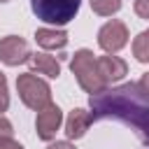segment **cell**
Wrapping results in <instances>:
<instances>
[{"mask_svg": "<svg viewBox=\"0 0 149 149\" xmlns=\"http://www.w3.org/2000/svg\"><path fill=\"white\" fill-rule=\"evenodd\" d=\"M91 116L119 119L149 142V100L142 95L137 84H123L91 95Z\"/></svg>", "mask_w": 149, "mask_h": 149, "instance_id": "cell-1", "label": "cell"}, {"mask_svg": "<svg viewBox=\"0 0 149 149\" xmlns=\"http://www.w3.org/2000/svg\"><path fill=\"white\" fill-rule=\"evenodd\" d=\"M70 68H72V74L77 77L79 86L86 93L95 95V93L105 91V81L98 72V58H93V51H88V49L74 51V56L70 61Z\"/></svg>", "mask_w": 149, "mask_h": 149, "instance_id": "cell-2", "label": "cell"}, {"mask_svg": "<svg viewBox=\"0 0 149 149\" xmlns=\"http://www.w3.org/2000/svg\"><path fill=\"white\" fill-rule=\"evenodd\" d=\"M16 91H19V98L23 100V105H28L35 112H40L47 105H51V88H49V84L44 79H37L33 72L19 74Z\"/></svg>", "mask_w": 149, "mask_h": 149, "instance_id": "cell-3", "label": "cell"}, {"mask_svg": "<svg viewBox=\"0 0 149 149\" xmlns=\"http://www.w3.org/2000/svg\"><path fill=\"white\" fill-rule=\"evenodd\" d=\"M30 5L37 19L54 26H63L77 16L81 0H30Z\"/></svg>", "mask_w": 149, "mask_h": 149, "instance_id": "cell-4", "label": "cell"}, {"mask_svg": "<svg viewBox=\"0 0 149 149\" xmlns=\"http://www.w3.org/2000/svg\"><path fill=\"white\" fill-rule=\"evenodd\" d=\"M126 42H128V28H126L121 21H116V19L107 21V23L98 30V44H100V49H105L107 54H114V51L123 49Z\"/></svg>", "mask_w": 149, "mask_h": 149, "instance_id": "cell-5", "label": "cell"}, {"mask_svg": "<svg viewBox=\"0 0 149 149\" xmlns=\"http://www.w3.org/2000/svg\"><path fill=\"white\" fill-rule=\"evenodd\" d=\"M61 123H63V112H61V107L58 105H47L44 109H40L37 112V119H35V128H37V137L40 140H54L56 137V133H58V128H61Z\"/></svg>", "mask_w": 149, "mask_h": 149, "instance_id": "cell-6", "label": "cell"}, {"mask_svg": "<svg viewBox=\"0 0 149 149\" xmlns=\"http://www.w3.org/2000/svg\"><path fill=\"white\" fill-rule=\"evenodd\" d=\"M28 58H30V49H28V42L23 37L9 35V37L0 40V61L5 65H21Z\"/></svg>", "mask_w": 149, "mask_h": 149, "instance_id": "cell-7", "label": "cell"}, {"mask_svg": "<svg viewBox=\"0 0 149 149\" xmlns=\"http://www.w3.org/2000/svg\"><path fill=\"white\" fill-rule=\"evenodd\" d=\"M98 72H100V77H102L105 84H112V81H119L128 72V65L119 56L109 54V56H100L98 58Z\"/></svg>", "mask_w": 149, "mask_h": 149, "instance_id": "cell-8", "label": "cell"}, {"mask_svg": "<svg viewBox=\"0 0 149 149\" xmlns=\"http://www.w3.org/2000/svg\"><path fill=\"white\" fill-rule=\"evenodd\" d=\"M91 121H93L91 112L79 109V107L72 109V112L68 114V119H65V135H68L70 140H79V137H84V133L88 130Z\"/></svg>", "mask_w": 149, "mask_h": 149, "instance_id": "cell-9", "label": "cell"}, {"mask_svg": "<svg viewBox=\"0 0 149 149\" xmlns=\"http://www.w3.org/2000/svg\"><path fill=\"white\" fill-rule=\"evenodd\" d=\"M35 40L42 49H63L68 44V33L56 28H40L35 33Z\"/></svg>", "mask_w": 149, "mask_h": 149, "instance_id": "cell-10", "label": "cell"}, {"mask_svg": "<svg viewBox=\"0 0 149 149\" xmlns=\"http://www.w3.org/2000/svg\"><path fill=\"white\" fill-rule=\"evenodd\" d=\"M30 63H33V68H35L40 74H47V77H58V74H61L58 61H56L54 56H49V54H35V56L30 58Z\"/></svg>", "mask_w": 149, "mask_h": 149, "instance_id": "cell-11", "label": "cell"}, {"mask_svg": "<svg viewBox=\"0 0 149 149\" xmlns=\"http://www.w3.org/2000/svg\"><path fill=\"white\" fill-rule=\"evenodd\" d=\"M133 56L140 63H149V30H142L133 40Z\"/></svg>", "mask_w": 149, "mask_h": 149, "instance_id": "cell-12", "label": "cell"}, {"mask_svg": "<svg viewBox=\"0 0 149 149\" xmlns=\"http://www.w3.org/2000/svg\"><path fill=\"white\" fill-rule=\"evenodd\" d=\"M91 7H93V12L100 14V16H112V14L119 12L121 0H91Z\"/></svg>", "mask_w": 149, "mask_h": 149, "instance_id": "cell-13", "label": "cell"}, {"mask_svg": "<svg viewBox=\"0 0 149 149\" xmlns=\"http://www.w3.org/2000/svg\"><path fill=\"white\" fill-rule=\"evenodd\" d=\"M9 107V93H7V79L0 72V112H5Z\"/></svg>", "mask_w": 149, "mask_h": 149, "instance_id": "cell-14", "label": "cell"}, {"mask_svg": "<svg viewBox=\"0 0 149 149\" xmlns=\"http://www.w3.org/2000/svg\"><path fill=\"white\" fill-rule=\"evenodd\" d=\"M12 133H14L12 123H9L5 116H0V140H9V137H12Z\"/></svg>", "mask_w": 149, "mask_h": 149, "instance_id": "cell-15", "label": "cell"}, {"mask_svg": "<svg viewBox=\"0 0 149 149\" xmlns=\"http://www.w3.org/2000/svg\"><path fill=\"white\" fill-rule=\"evenodd\" d=\"M135 12L142 19H149V0H135Z\"/></svg>", "mask_w": 149, "mask_h": 149, "instance_id": "cell-16", "label": "cell"}, {"mask_svg": "<svg viewBox=\"0 0 149 149\" xmlns=\"http://www.w3.org/2000/svg\"><path fill=\"white\" fill-rule=\"evenodd\" d=\"M137 88H140V91H142V95L149 100V72H147V74H144V77L137 81Z\"/></svg>", "mask_w": 149, "mask_h": 149, "instance_id": "cell-17", "label": "cell"}, {"mask_svg": "<svg viewBox=\"0 0 149 149\" xmlns=\"http://www.w3.org/2000/svg\"><path fill=\"white\" fill-rule=\"evenodd\" d=\"M0 149H23V147H21L16 140L9 137V140H0Z\"/></svg>", "mask_w": 149, "mask_h": 149, "instance_id": "cell-18", "label": "cell"}, {"mask_svg": "<svg viewBox=\"0 0 149 149\" xmlns=\"http://www.w3.org/2000/svg\"><path fill=\"white\" fill-rule=\"evenodd\" d=\"M49 149H74V144H70V142H54V144H49Z\"/></svg>", "mask_w": 149, "mask_h": 149, "instance_id": "cell-19", "label": "cell"}, {"mask_svg": "<svg viewBox=\"0 0 149 149\" xmlns=\"http://www.w3.org/2000/svg\"><path fill=\"white\" fill-rule=\"evenodd\" d=\"M0 2H7V0H0Z\"/></svg>", "mask_w": 149, "mask_h": 149, "instance_id": "cell-20", "label": "cell"}]
</instances>
